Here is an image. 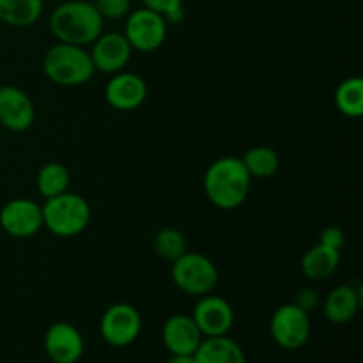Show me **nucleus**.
Returning <instances> with one entry per match:
<instances>
[{
	"instance_id": "1",
	"label": "nucleus",
	"mask_w": 363,
	"mask_h": 363,
	"mask_svg": "<svg viewBox=\"0 0 363 363\" xmlns=\"http://www.w3.org/2000/svg\"><path fill=\"white\" fill-rule=\"evenodd\" d=\"M103 20L89 0H66L50 14V30L59 43L74 46L92 45L103 32Z\"/></svg>"
},
{
	"instance_id": "2",
	"label": "nucleus",
	"mask_w": 363,
	"mask_h": 363,
	"mask_svg": "<svg viewBox=\"0 0 363 363\" xmlns=\"http://www.w3.org/2000/svg\"><path fill=\"white\" fill-rule=\"evenodd\" d=\"M250 174L241 158L223 156L208 167L204 176V191L213 206L220 209H236L250 194Z\"/></svg>"
},
{
	"instance_id": "3",
	"label": "nucleus",
	"mask_w": 363,
	"mask_h": 363,
	"mask_svg": "<svg viewBox=\"0 0 363 363\" xmlns=\"http://www.w3.org/2000/svg\"><path fill=\"white\" fill-rule=\"evenodd\" d=\"M43 71L46 78L60 87H78L94 77L91 53L84 46L57 43L45 53Z\"/></svg>"
},
{
	"instance_id": "4",
	"label": "nucleus",
	"mask_w": 363,
	"mask_h": 363,
	"mask_svg": "<svg viewBox=\"0 0 363 363\" xmlns=\"http://www.w3.org/2000/svg\"><path fill=\"white\" fill-rule=\"evenodd\" d=\"M41 211L43 227L59 238H73L84 233L92 215L89 202L82 195L71 191L46 199Z\"/></svg>"
},
{
	"instance_id": "5",
	"label": "nucleus",
	"mask_w": 363,
	"mask_h": 363,
	"mask_svg": "<svg viewBox=\"0 0 363 363\" xmlns=\"http://www.w3.org/2000/svg\"><path fill=\"white\" fill-rule=\"evenodd\" d=\"M170 275L177 289L197 298L213 293L218 284V269L215 262L199 252H184L172 262Z\"/></svg>"
},
{
	"instance_id": "6",
	"label": "nucleus",
	"mask_w": 363,
	"mask_h": 363,
	"mask_svg": "<svg viewBox=\"0 0 363 363\" xmlns=\"http://www.w3.org/2000/svg\"><path fill=\"white\" fill-rule=\"evenodd\" d=\"M269 333H272L273 342L282 350H301L311 339V315L294 303L280 305L272 315Z\"/></svg>"
},
{
	"instance_id": "7",
	"label": "nucleus",
	"mask_w": 363,
	"mask_h": 363,
	"mask_svg": "<svg viewBox=\"0 0 363 363\" xmlns=\"http://www.w3.org/2000/svg\"><path fill=\"white\" fill-rule=\"evenodd\" d=\"M142 332V315L133 305H110L99 321L101 339L112 347H128L138 339Z\"/></svg>"
},
{
	"instance_id": "8",
	"label": "nucleus",
	"mask_w": 363,
	"mask_h": 363,
	"mask_svg": "<svg viewBox=\"0 0 363 363\" xmlns=\"http://www.w3.org/2000/svg\"><path fill=\"white\" fill-rule=\"evenodd\" d=\"M167 21L160 14L140 7L130 11L124 25V38L131 48L142 53L156 52L167 39Z\"/></svg>"
},
{
	"instance_id": "9",
	"label": "nucleus",
	"mask_w": 363,
	"mask_h": 363,
	"mask_svg": "<svg viewBox=\"0 0 363 363\" xmlns=\"http://www.w3.org/2000/svg\"><path fill=\"white\" fill-rule=\"evenodd\" d=\"M0 227L9 236L23 240L43 229V211L30 199H13L0 209Z\"/></svg>"
},
{
	"instance_id": "10",
	"label": "nucleus",
	"mask_w": 363,
	"mask_h": 363,
	"mask_svg": "<svg viewBox=\"0 0 363 363\" xmlns=\"http://www.w3.org/2000/svg\"><path fill=\"white\" fill-rule=\"evenodd\" d=\"M191 318L202 337L229 335L234 326V308L225 298L209 293L199 298Z\"/></svg>"
},
{
	"instance_id": "11",
	"label": "nucleus",
	"mask_w": 363,
	"mask_h": 363,
	"mask_svg": "<svg viewBox=\"0 0 363 363\" xmlns=\"http://www.w3.org/2000/svg\"><path fill=\"white\" fill-rule=\"evenodd\" d=\"M46 357L53 363H77L84 357V337L80 330L71 323L57 321L46 330L45 340Z\"/></svg>"
},
{
	"instance_id": "12",
	"label": "nucleus",
	"mask_w": 363,
	"mask_h": 363,
	"mask_svg": "<svg viewBox=\"0 0 363 363\" xmlns=\"http://www.w3.org/2000/svg\"><path fill=\"white\" fill-rule=\"evenodd\" d=\"M89 53L96 71L116 74L128 66L133 48L121 32H101V35L92 43V50Z\"/></svg>"
},
{
	"instance_id": "13",
	"label": "nucleus",
	"mask_w": 363,
	"mask_h": 363,
	"mask_svg": "<svg viewBox=\"0 0 363 363\" xmlns=\"http://www.w3.org/2000/svg\"><path fill=\"white\" fill-rule=\"evenodd\" d=\"M35 121V108L30 96L16 85L0 87V124L6 130L21 133Z\"/></svg>"
},
{
	"instance_id": "14",
	"label": "nucleus",
	"mask_w": 363,
	"mask_h": 363,
	"mask_svg": "<svg viewBox=\"0 0 363 363\" xmlns=\"http://www.w3.org/2000/svg\"><path fill=\"white\" fill-rule=\"evenodd\" d=\"M147 98V84L142 77L128 71H119L110 78L105 87V99L112 108L131 112L142 106Z\"/></svg>"
},
{
	"instance_id": "15",
	"label": "nucleus",
	"mask_w": 363,
	"mask_h": 363,
	"mask_svg": "<svg viewBox=\"0 0 363 363\" xmlns=\"http://www.w3.org/2000/svg\"><path fill=\"white\" fill-rule=\"evenodd\" d=\"M162 339L170 354H194L204 337L191 315L176 314L163 325Z\"/></svg>"
},
{
	"instance_id": "16",
	"label": "nucleus",
	"mask_w": 363,
	"mask_h": 363,
	"mask_svg": "<svg viewBox=\"0 0 363 363\" xmlns=\"http://www.w3.org/2000/svg\"><path fill=\"white\" fill-rule=\"evenodd\" d=\"M360 305L362 287L358 284H344L330 291L323 303V312L332 325H347L358 314Z\"/></svg>"
},
{
	"instance_id": "17",
	"label": "nucleus",
	"mask_w": 363,
	"mask_h": 363,
	"mask_svg": "<svg viewBox=\"0 0 363 363\" xmlns=\"http://www.w3.org/2000/svg\"><path fill=\"white\" fill-rule=\"evenodd\" d=\"M194 357L197 363H247L240 344L227 335L204 337Z\"/></svg>"
},
{
	"instance_id": "18",
	"label": "nucleus",
	"mask_w": 363,
	"mask_h": 363,
	"mask_svg": "<svg viewBox=\"0 0 363 363\" xmlns=\"http://www.w3.org/2000/svg\"><path fill=\"white\" fill-rule=\"evenodd\" d=\"M340 264V250L318 243L301 257V273L311 280H325L337 272Z\"/></svg>"
},
{
	"instance_id": "19",
	"label": "nucleus",
	"mask_w": 363,
	"mask_h": 363,
	"mask_svg": "<svg viewBox=\"0 0 363 363\" xmlns=\"http://www.w3.org/2000/svg\"><path fill=\"white\" fill-rule=\"evenodd\" d=\"M45 0H0V21L9 27H30L41 18Z\"/></svg>"
},
{
	"instance_id": "20",
	"label": "nucleus",
	"mask_w": 363,
	"mask_h": 363,
	"mask_svg": "<svg viewBox=\"0 0 363 363\" xmlns=\"http://www.w3.org/2000/svg\"><path fill=\"white\" fill-rule=\"evenodd\" d=\"M245 169L250 174V177H259V179H268L279 172L280 160L279 155L273 147L268 145H255L250 147L241 158Z\"/></svg>"
},
{
	"instance_id": "21",
	"label": "nucleus",
	"mask_w": 363,
	"mask_h": 363,
	"mask_svg": "<svg viewBox=\"0 0 363 363\" xmlns=\"http://www.w3.org/2000/svg\"><path fill=\"white\" fill-rule=\"evenodd\" d=\"M69 179L71 176L66 165L59 162H48L39 169L38 177H35V186L43 197L52 199L67 191Z\"/></svg>"
},
{
	"instance_id": "22",
	"label": "nucleus",
	"mask_w": 363,
	"mask_h": 363,
	"mask_svg": "<svg viewBox=\"0 0 363 363\" xmlns=\"http://www.w3.org/2000/svg\"><path fill=\"white\" fill-rule=\"evenodd\" d=\"M335 105L342 116L358 119L363 116V80L360 77L346 78L335 91Z\"/></svg>"
},
{
	"instance_id": "23",
	"label": "nucleus",
	"mask_w": 363,
	"mask_h": 363,
	"mask_svg": "<svg viewBox=\"0 0 363 363\" xmlns=\"http://www.w3.org/2000/svg\"><path fill=\"white\" fill-rule=\"evenodd\" d=\"M152 247H155L158 257L169 262H174L184 252H188L186 238L179 229H174V227H165V229L158 230L155 240H152Z\"/></svg>"
},
{
	"instance_id": "24",
	"label": "nucleus",
	"mask_w": 363,
	"mask_h": 363,
	"mask_svg": "<svg viewBox=\"0 0 363 363\" xmlns=\"http://www.w3.org/2000/svg\"><path fill=\"white\" fill-rule=\"evenodd\" d=\"M92 4L103 20H121L131 11V0H94Z\"/></svg>"
},
{
	"instance_id": "25",
	"label": "nucleus",
	"mask_w": 363,
	"mask_h": 363,
	"mask_svg": "<svg viewBox=\"0 0 363 363\" xmlns=\"http://www.w3.org/2000/svg\"><path fill=\"white\" fill-rule=\"evenodd\" d=\"M142 4H144L145 9L160 14L165 20L176 11L183 9V0H142Z\"/></svg>"
},
{
	"instance_id": "26",
	"label": "nucleus",
	"mask_w": 363,
	"mask_h": 363,
	"mask_svg": "<svg viewBox=\"0 0 363 363\" xmlns=\"http://www.w3.org/2000/svg\"><path fill=\"white\" fill-rule=\"evenodd\" d=\"M319 243L328 248H333V250H340L346 245V234L337 225L325 227L321 234H319Z\"/></svg>"
},
{
	"instance_id": "27",
	"label": "nucleus",
	"mask_w": 363,
	"mask_h": 363,
	"mask_svg": "<svg viewBox=\"0 0 363 363\" xmlns=\"http://www.w3.org/2000/svg\"><path fill=\"white\" fill-rule=\"evenodd\" d=\"M319 293L314 289V287H301L296 294V300H294V305L305 311L307 314H311L312 311L319 307Z\"/></svg>"
},
{
	"instance_id": "28",
	"label": "nucleus",
	"mask_w": 363,
	"mask_h": 363,
	"mask_svg": "<svg viewBox=\"0 0 363 363\" xmlns=\"http://www.w3.org/2000/svg\"><path fill=\"white\" fill-rule=\"evenodd\" d=\"M167 363H197L194 354H170Z\"/></svg>"
}]
</instances>
